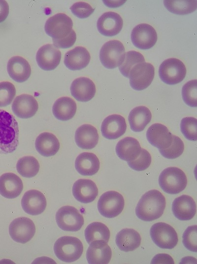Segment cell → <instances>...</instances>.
Here are the masks:
<instances>
[{"label":"cell","instance_id":"obj_29","mask_svg":"<svg viewBox=\"0 0 197 264\" xmlns=\"http://www.w3.org/2000/svg\"><path fill=\"white\" fill-rule=\"evenodd\" d=\"M99 166L98 157L92 152H82L77 156L75 161L76 171L83 176L95 175L98 172Z\"/></svg>","mask_w":197,"mask_h":264},{"label":"cell","instance_id":"obj_33","mask_svg":"<svg viewBox=\"0 0 197 264\" xmlns=\"http://www.w3.org/2000/svg\"><path fill=\"white\" fill-rule=\"evenodd\" d=\"M151 118L152 114L150 110L143 106L133 108L131 111L128 117L131 129L135 132L143 131Z\"/></svg>","mask_w":197,"mask_h":264},{"label":"cell","instance_id":"obj_28","mask_svg":"<svg viewBox=\"0 0 197 264\" xmlns=\"http://www.w3.org/2000/svg\"><path fill=\"white\" fill-rule=\"evenodd\" d=\"M141 148L136 139L127 137L120 140L116 146L118 157L127 162L135 160L139 155Z\"/></svg>","mask_w":197,"mask_h":264},{"label":"cell","instance_id":"obj_31","mask_svg":"<svg viewBox=\"0 0 197 264\" xmlns=\"http://www.w3.org/2000/svg\"><path fill=\"white\" fill-rule=\"evenodd\" d=\"M141 236L132 228H124L116 235L115 242L118 248L123 251H132L140 245Z\"/></svg>","mask_w":197,"mask_h":264},{"label":"cell","instance_id":"obj_35","mask_svg":"<svg viewBox=\"0 0 197 264\" xmlns=\"http://www.w3.org/2000/svg\"><path fill=\"white\" fill-rule=\"evenodd\" d=\"M39 167L38 160L32 156L22 157L18 160L16 164L18 172L26 178L35 176L38 173Z\"/></svg>","mask_w":197,"mask_h":264},{"label":"cell","instance_id":"obj_6","mask_svg":"<svg viewBox=\"0 0 197 264\" xmlns=\"http://www.w3.org/2000/svg\"><path fill=\"white\" fill-rule=\"evenodd\" d=\"M159 76L163 82L169 85H174L181 82L185 77L186 68L179 59L170 58L161 64Z\"/></svg>","mask_w":197,"mask_h":264},{"label":"cell","instance_id":"obj_36","mask_svg":"<svg viewBox=\"0 0 197 264\" xmlns=\"http://www.w3.org/2000/svg\"><path fill=\"white\" fill-rule=\"evenodd\" d=\"M166 8L172 13L178 15L190 14L197 9V0H164Z\"/></svg>","mask_w":197,"mask_h":264},{"label":"cell","instance_id":"obj_38","mask_svg":"<svg viewBox=\"0 0 197 264\" xmlns=\"http://www.w3.org/2000/svg\"><path fill=\"white\" fill-rule=\"evenodd\" d=\"M197 79L188 81L183 86L182 96L184 102L191 107L197 106Z\"/></svg>","mask_w":197,"mask_h":264},{"label":"cell","instance_id":"obj_37","mask_svg":"<svg viewBox=\"0 0 197 264\" xmlns=\"http://www.w3.org/2000/svg\"><path fill=\"white\" fill-rule=\"evenodd\" d=\"M145 62L143 55L140 52L131 50L126 53L125 59L119 67L121 73L125 77H129L131 69L136 65Z\"/></svg>","mask_w":197,"mask_h":264},{"label":"cell","instance_id":"obj_7","mask_svg":"<svg viewBox=\"0 0 197 264\" xmlns=\"http://www.w3.org/2000/svg\"><path fill=\"white\" fill-rule=\"evenodd\" d=\"M125 205L123 196L117 191L111 190L103 193L98 202V209L103 217L112 218L122 212Z\"/></svg>","mask_w":197,"mask_h":264},{"label":"cell","instance_id":"obj_41","mask_svg":"<svg viewBox=\"0 0 197 264\" xmlns=\"http://www.w3.org/2000/svg\"><path fill=\"white\" fill-rule=\"evenodd\" d=\"M16 95L14 85L9 81L0 82V107L10 105Z\"/></svg>","mask_w":197,"mask_h":264},{"label":"cell","instance_id":"obj_48","mask_svg":"<svg viewBox=\"0 0 197 264\" xmlns=\"http://www.w3.org/2000/svg\"><path fill=\"white\" fill-rule=\"evenodd\" d=\"M103 2L105 5L108 7H116L120 6L121 5L123 4L126 0L124 1H117L116 2H114V1H108V0H103Z\"/></svg>","mask_w":197,"mask_h":264},{"label":"cell","instance_id":"obj_24","mask_svg":"<svg viewBox=\"0 0 197 264\" xmlns=\"http://www.w3.org/2000/svg\"><path fill=\"white\" fill-rule=\"evenodd\" d=\"M23 189L21 178L13 173H5L0 176V194L3 197L13 199L18 196Z\"/></svg>","mask_w":197,"mask_h":264},{"label":"cell","instance_id":"obj_40","mask_svg":"<svg viewBox=\"0 0 197 264\" xmlns=\"http://www.w3.org/2000/svg\"><path fill=\"white\" fill-rule=\"evenodd\" d=\"M180 129L182 134L188 140L197 141V122L196 118L190 116L183 118L180 123Z\"/></svg>","mask_w":197,"mask_h":264},{"label":"cell","instance_id":"obj_18","mask_svg":"<svg viewBox=\"0 0 197 264\" xmlns=\"http://www.w3.org/2000/svg\"><path fill=\"white\" fill-rule=\"evenodd\" d=\"M149 143L159 149H166L171 145L173 135L168 128L161 123L151 125L146 132Z\"/></svg>","mask_w":197,"mask_h":264},{"label":"cell","instance_id":"obj_21","mask_svg":"<svg viewBox=\"0 0 197 264\" xmlns=\"http://www.w3.org/2000/svg\"><path fill=\"white\" fill-rule=\"evenodd\" d=\"M70 90L71 95L80 102H88L95 96L96 92L94 82L86 77L75 79L71 83Z\"/></svg>","mask_w":197,"mask_h":264},{"label":"cell","instance_id":"obj_34","mask_svg":"<svg viewBox=\"0 0 197 264\" xmlns=\"http://www.w3.org/2000/svg\"><path fill=\"white\" fill-rule=\"evenodd\" d=\"M85 237L89 244L96 240H102L107 243L110 238V231L104 224L95 222L87 226Z\"/></svg>","mask_w":197,"mask_h":264},{"label":"cell","instance_id":"obj_5","mask_svg":"<svg viewBox=\"0 0 197 264\" xmlns=\"http://www.w3.org/2000/svg\"><path fill=\"white\" fill-rule=\"evenodd\" d=\"M125 47L118 40H111L105 42L99 52V59L102 65L107 69H113L119 67L125 57Z\"/></svg>","mask_w":197,"mask_h":264},{"label":"cell","instance_id":"obj_30","mask_svg":"<svg viewBox=\"0 0 197 264\" xmlns=\"http://www.w3.org/2000/svg\"><path fill=\"white\" fill-rule=\"evenodd\" d=\"M35 147L40 154L48 157L55 155L59 151L60 142L53 134L45 132L36 137Z\"/></svg>","mask_w":197,"mask_h":264},{"label":"cell","instance_id":"obj_16","mask_svg":"<svg viewBox=\"0 0 197 264\" xmlns=\"http://www.w3.org/2000/svg\"><path fill=\"white\" fill-rule=\"evenodd\" d=\"M127 129L125 118L120 114H111L103 120L101 125L102 136L110 140L118 138L124 134Z\"/></svg>","mask_w":197,"mask_h":264},{"label":"cell","instance_id":"obj_9","mask_svg":"<svg viewBox=\"0 0 197 264\" xmlns=\"http://www.w3.org/2000/svg\"><path fill=\"white\" fill-rule=\"evenodd\" d=\"M56 221L58 226L63 230L77 231L84 224L83 216L78 210L71 206L61 207L56 214Z\"/></svg>","mask_w":197,"mask_h":264},{"label":"cell","instance_id":"obj_11","mask_svg":"<svg viewBox=\"0 0 197 264\" xmlns=\"http://www.w3.org/2000/svg\"><path fill=\"white\" fill-rule=\"evenodd\" d=\"M154 66L149 63L143 62L134 66L131 70L129 77L131 86L140 91L147 88L154 77Z\"/></svg>","mask_w":197,"mask_h":264},{"label":"cell","instance_id":"obj_13","mask_svg":"<svg viewBox=\"0 0 197 264\" xmlns=\"http://www.w3.org/2000/svg\"><path fill=\"white\" fill-rule=\"evenodd\" d=\"M131 40L136 47L140 49L152 48L157 40V34L151 25L141 23L136 25L131 33Z\"/></svg>","mask_w":197,"mask_h":264},{"label":"cell","instance_id":"obj_39","mask_svg":"<svg viewBox=\"0 0 197 264\" xmlns=\"http://www.w3.org/2000/svg\"><path fill=\"white\" fill-rule=\"evenodd\" d=\"M162 156L168 159H175L180 156L184 150V144L178 136L173 135L171 145L166 149H159Z\"/></svg>","mask_w":197,"mask_h":264},{"label":"cell","instance_id":"obj_2","mask_svg":"<svg viewBox=\"0 0 197 264\" xmlns=\"http://www.w3.org/2000/svg\"><path fill=\"white\" fill-rule=\"evenodd\" d=\"M19 144V126L14 116L0 109V153H9Z\"/></svg>","mask_w":197,"mask_h":264},{"label":"cell","instance_id":"obj_14","mask_svg":"<svg viewBox=\"0 0 197 264\" xmlns=\"http://www.w3.org/2000/svg\"><path fill=\"white\" fill-rule=\"evenodd\" d=\"M61 59V51L52 44L42 46L36 54V61L38 66L45 71L55 69L59 65Z\"/></svg>","mask_w":197,"mask_h":264},{"label":"cell","instance_id":"obj_8","mask_svg":"<svg viewBox=\"0 0 197 264\" xmlns=\"http://www.w3.org/2000/svg\"><path fill=\"white\" fill-rule=\"evenodd\" d=\"M151 237L155 244L163 249H171L178 243L177 234L169 225L159 222L154 224L150 230Z\"/></svg>","mask_w":197,"mask_h":264},{"label":"cell","instance_id":"obj_32","mask_svg":"<svg viewBox=\"0 0 197 264\" xmlns=\"http://www.w3.org/2000/svg\"><path fill=\"white\" fill-rule=\"evenodd\" d=\"M77 109L75 102L69 97H62L54 103L52 112L58 119L66 121L71 119L75 115Z\"/></svg>","mask_w":197,"mask_h":264},{"label":"cell","instance_id":"obj_27","mask_svg":"<svg viewBox=\"0 0 197 264\" xmlns=\"http://www.w3.org/2000/svg\"><path fill=\"white\" fill-rule=\"evenodd\" d=\"M98 139L97 129L91 124H83L75 131L76 144L83 149H92L95 148L98 144Z\"/></svg>","mask_w":197,"mask_h":264},{"label":"cell","instance_id":"obj_44","mask_svg":"<svg viewBox=\"0 0 197 264\" xmlns=\"http://www.w3.org/2000/svg\"><path fill=\"white\" fill-rule=\"evenodd\" d=\"M70 9L75 16L81 19L88 17L95 10L90 4L83 1L74 3L70 7Z\"/></svg>","mask_w":197,"mask_h":264},{"label":"cell","instance_id":"obj_25","mask_svg":"<svg viewBox=\"0 0 197 264\" xmlns=\"http://www.w3.org/2000/svg\"><path fill=\"white\" fill-rule=\"evenodd\" d=\"M7 71L10 77L18 82L26 81L31 74L30 65L26 59L22 57L15 56L8 61Z\"/></svg>","mask_w":197,"mask_h":264},{"label":"cell","instance_id":"obj_42","mask_svg":"<svg viewBox=\"0 0 197 264\" xmlns=\"http://www.w3.org/2000/svg\"><path fill=\"white\" fill-rule=\"evenodd\" d=\"M151 160L150 153L145 149L141 148L139 156L135 160L128 161V164L131 169L137 171H141L149 167Z\"/></svg>","mask_w":197,"mask_h":264},{"label":"cell","instance_id":"obj_20","mask_svg":"<svg viewBox=\"0 0 197 264\" xmlns=\"http://www.w3.org/2000/svg\"><path fill=\"white\" fill-rule=\"evenodd\" d=\"M112 251L107 243L96 240L90 244L86 252V258L90 264H107L111 260Z\"/></svg>","mask_w":197,"mask_h":264},{"label":"cell","instance_id":"obj_43","mask_svg":"<svg viewBox=\"0 0 197 264\" xmlns=\"http://www.w3.org/2000/svg\"><path fill=\"white\" fill-rule=\"evenodd\" d=\"M183 243L189 250L197 252V226H188L183 234Z\"/></svg>","mask_w":197,"mask_h":264},{"label":"cell","instance_id":"obj_15","mask_svg":"<svg viewBox=\"0 0 197 264\" xmlns=\"http://www.w3.org/2000/svg\"><path fill=\"white\" fill-rule=\"evenodd\" d=\"M123 25L122 18L117 13L108 11L102 14L98 19L97 26L98 32L106 37L119 34Z\"/></svg>","mask_w":197,"mask_h":264},{"label":"cell","instance_id":"obj_1","mask_svg":"<svg viewBox=\"0 0 197 264\" xmlns=\"http://www.w3.org/2000/svg\"><path fill=\"white\" fill-rule=\"evenodd\" d=\"M164 196L159 190H150L144 193L135 208V214L140 220L150 222L162 216L165 209Z\"/></svg>","mask_w":197,"mask_h":264},{"label":"cell","instance_id":"obj_4","mask_svg":"<svg viewBox=\"0 0 197 264\" xmlns=\"http://www.w3.org/2000/svg\"><path fill=\"white\" fill-rule=\"evenodd\" d=\"M159 183L164 192L175 194L186 188L187 179L185 173L181 169L176 167H169L161 173Z\"/></svg>","mask_w":197,"mask_h":264},{"label":"cell","instance_id":"obj_23","mask_svg":"<svg viewBox=\"0 0 197 264\" xmlns=\"http://www.w3.org/2000/svg\"><path fill=\"white\" fill-rule=\"evenodd\" d=\"M172 210L175 217L181 221L192 219L196 213L197 206L194 199L188 195H182L174 199Z\"/></svg>","mask_w":197,"mask_h":264},{"label":"cell","instance_id":"obj_17","mask_svg":"<svg viewBox=\"0 0 197 264\" xmlns=\"http://www.w3.org/2000/svg\"><path fill=\"white\" fill-rule=\"evenodd\" d=\"M21 206L27 214L33 216L38 215L45 210L46 199L41 191L31 189L24 193L21 199Z\"/></svg>","mask_w":197,"mask_h":264},{"label":"cell","instance_id":"obj_26","mask_svg":"<svg viewBox=\"0 0 197 264\" xmlns=\"http://www.w3.org/2000/svg\"><path fill=\"white\" fill-rule=\"evenodd\" d=\"M90 59V54L86 48L76 46L65 54L64 64L70 70H80L89 64Z\"/></svg>","mask_w":197,"mask_h":264},{"label":"cell","instance_id":"obj_19","mask_svg":"<svg viewBox=\"0 0 197 264\" xmlns=\"http://www.w3.org/2000/svg\"><path fill=\"white\" fill-rule=\"evenodd\" d=\"M38 105L35 98L29 94H21L14 99L12 104L14 113L21 118H29L37 112Z\"/></svg>","mask_w":197,"mask_h":264},{"label":"cell","instance_id":"obj_12","mask_svg":"<svg viewBox=\"0 0 197 264\" xmlns=\"http://www.w3.org/2000/svg\"><path fill=\"white\" fill-rule=\"evenodd\" d=\"M35 232V225L32 220L20 217L13 220L9 226V233L11 238L20 243L29 242Z\"/></svg>","mask_w":197,"mask_h":264},{"label":"cell","instance_id":"obj_45","mask_svg":"<svg viewBox=\"0 0 197 264\" xmlns=\"http://www.w3.org/2000/svg\"><path fill=\"white\" fill-rule=\"evenodd\" d=\"M76 35L72 30L70 34L66 37L61 39H52L53 45L59 48H68L71 47L75 42Z\"/></svg>","mask_w":197,"mask_h":264},{"label":"cell","instance_id":"obj_10","mask_svg":"<svg viewBox=\"0 0 197 264\" xmlns=\"http://www.w3.org/2000/svg\"><path fill=\"white\" fill-rule=\"evenodd\" d=\"M71 19L64 13H58L46 21L44 30L52 39H61L67 37L72 30Z\"/></svg>","mask_w":197,"mask_h":264},{"label":"cell","instance_id":"obj_22","mask_svg":"<svg viewBox=\"0 0 197 264\" xmlns=\"http://www.w3.org/2000/svg\"><path fill=\"white\" fill-rule=\"evenodd\" d=\"M72 194L75 198L82 203L93 201L98 194L96 184L89 179H80L73 184Z\"/></svg>","mask_w":197,"mask_h":264},{"label":"cell","instance_id":"obj_46","mask_svg":"<svg viewBox=\"0 0 197 264\" xmlns=\"http://www.w3.org/2000/svg\"><path fill=\"white\" fill-rule=\"evenodd\" d=\"M151 264H174V261L169 255L166 254H159L152 259Z\"/></svg>","mask_w":197,"mask_h":264},{"label":"cell","instance_id":"obj_47","mask_svg":"<svg viewBox=\"0 0 197 264\" xmlns=\"http://www.w3.org/2000/svg\"><path fill=\"white\" fill-rule=\"evenodd\" d=\"M9 14V5L6 1L0 0V23L3 22Z\"/></svg>","mask_w":197,"mask_h":264},{"label":"cell","instance_id":"obj_3","mask_svg":"<svg viewBox=\"0 0 197 264\" xmlns=\"http://www.w3.org/2000/svg\"><path fill=\"white\" fill-rule=\"evenodd\" d=\"M54 251L59 260L66 263H72L80 258L83 253V246L78 238L64 236L55 242Z\"/></svg>","mask_w":197,"mask_h":264}]
</instances>
